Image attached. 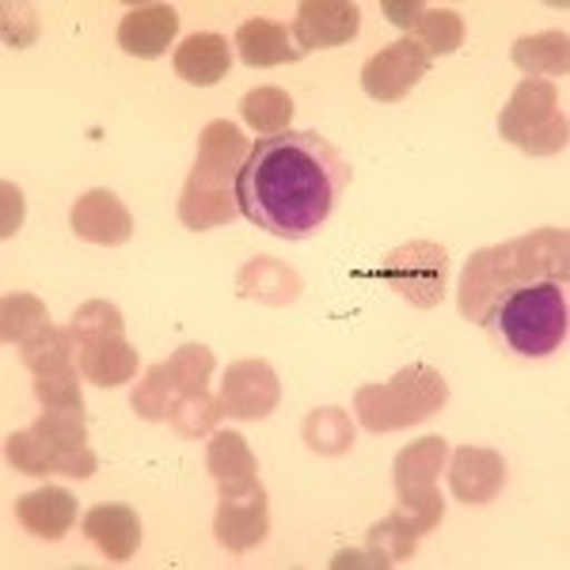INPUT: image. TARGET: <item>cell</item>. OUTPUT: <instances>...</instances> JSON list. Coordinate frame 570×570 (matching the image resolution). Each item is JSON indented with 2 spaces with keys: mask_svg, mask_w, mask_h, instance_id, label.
Returning <instances> with one entry per match:
<instances>
[{
  "mask_svg": "<svg viewBox=\"0 0 570 570\" xmlns=\"http://www.w3.org/2000/svg\"><path fill=\"white\" fill-rule=\"evenodd\" d=\"M351 164L316 130H285L252 145L236 179L240 214L278 240H305L327 225Z\"/></svg>",
  "mask_w": 570,
  "mask_h": 570,
  "instance_id": "1",
  "label": "cell"
},
{
  "mask_svg": "<svg viewBox=\"0 0 570 570\" xmlns=\"http://www.w3.org/2000/svg\"><path fill=\"white\" fill-rule=\"evenodd\" d=\"M567 228H537L510 244L483 247L464 266L461 278V312L475 324H483L510 289L532 282H567Z\"/></svg>",
  "mask_w": 570,
  "mask_h": 570,
  "instance_id": "2",
  "label": "cell"
},
{
  "mask_svg": "<svg viewBox=\"0 0 570 570\" xmlns=\"http://www.w3.org/2000/svg\"><path fill=\"white\" fill-rule=\"evenodd\" d=\"M252 153V141L236 130L233 122L217 118L202 130L198 141V160L187 176V187L179 195V220L195 233L206 228L233 225V217L240 214L236 202V179L244 171V160Z\"/></svg>",
  "mask_w": 570,
  "mask_h": 570,
  "instance_id": "3",
  "label": "cell"
},
{
  "mask_svg": "<svg viewBox=\"0 0 570 570\" xmlns=\"http://www.w3.org/2000/svg\"><path fill=\"white\" fill-rule=\"evenodd\" d=\"M483 327L505 343L518 357H544L567 343V293L563 282L518 285L487 312Z\"/></svg>",
  "mask_w": 570,
  "mask_h": 570,
  "instance_id": "4",
  "label": "cell"
},
{
  "mask_svg": "<svg viewBox=\"0 0 570 570\" xmlns=\"http://www.w3.org/2000/svg\"><path fill=\"white\" fill-rule=\"evenodd\" d=\"M8 464L23 475H72L88 480L96 475V453L88 449L85 411H42L31 430L8 438Z\"/></svg>",
  "mask_w": 570,
  "mask_h": 570,
  "instance_id": "5",
  "label": "cell"
},
{
  "mask_svg": "<svg viewBox=\"0 0 570 570\" xmlns=\"http://www.w3.org/2000/svg\"><path fill=\"white\" fill-rule=\"evenodd\" d=\"M449 400L445 376L430 365H407L384 384H365L354 395V411L370 434H395L434 419Z\"/></svg>",
  "mask_w": 570,
  "mask_h": 570,
  "instance_id": "6",
  "label": "cell"
},
{
  "mask_svg": "<svg viewBox=\"0 0 570 570\" xmlns=\"http://www.w3.org/2000/svg\"><path fill=\"white\" fill-rule=\"evenodd\" d=\"M499 134L529 156H556L567 149L570 130L559 110V91L544 77H529L513 88L510 104L499 115Z\"/></svg>",
  "mask_w": 570,
  "mask_h": 570,
  "instance_id": "7",
  "label": "cell"
},
{
  "mask_svg": "<svg viewBox=\"0 0 570 570\" xmlns=\"http://www.w3.org/2000/svg\"><path fill=\"white\" fill-rule=\"evenodd\" d=\"M217 362L209 354V346L187 343L179 346L168 362H156L149 373L141 376V384L134 389V415H141L145 422H164L171 415L179 395L209 389V376H214Z\"/></svg>",
  "mask_w": 570,
  "mask_h": 570,
  "instance_id": "8",
  "label": "cell"
},
{
  "mask_svg": "<svg viewBox=\"0 0 570 570\" xmlns=\"http://www.w3.org/2000/svg\"><path fill=\"white\" fill-rule=\"evenodd\" d=\"M373 274L384 285H392L400 297H407L415 308H434L445 297L449 252L430 240H411L384 255V263Z\"/></svg>",
  "mask_w": 570,
  "mask_h": 570,
  "instance_id": "9",
  "label": "cell"
},
{
  "mask_svg": "<svg viewBox=\"0 0 570 570\" xmlns=\"http://www.w3.org/2000/svg\"><path fill=\"white\" fill-rule=\"evenodd\" d=\"M278 400H282V384L263 357L233 362L225 370V376H220L217 403H220V415H228V419H244V422L266 419L278 407Z\"/></svg>",
  "mask_w": 570,
  "mask_h": 570,
  "instance_id": "10",
  "label": "cell"
},
{
  "mask_svg": "<svg viewBox=\"0 0 570 570\" xmlns=\"http://www.w3.org/2000/svg\"><path fill=\"white\" fill-rule=\"evenodd\" d=\"M430 72V53L415 39H400L376 50L362 69V88L376 104H400Z\"/></svg>",
  "mask_w": 570,
  "mask_h": 570,
  "instance_id": "11",
  "label": "cell"
},
{
  "mask_svg": "<svg viewBox=\"0 0 570 570\" xmlns=\"http://www.w3.org/2000/svg\"><path fill=\"white\" fill-rule=\"evenodd\" d=\"M362 27V8L354 0H305L293 16V42L301 53L308 50H335L346 46Z\"/></svg>",
  "mask_w": 570,
  "mask_h": 570,
  "instance_id": "12",
  "label": "cell"
},
{
  "mask_svg": "<svg viewBox=\"0 0 570 570\" xmlns=\"http://www.w3.org/2000/svg\"><path fill=\"white\" fill-rule=\"evenodd\" d=\"M214 529H217L220 544L228 551H236V556H244V551H252L255 544H263L266 529H271V510H266L263 483L255 480L252 487H244V491L220 494Z\"/></svg>",
  "mask_w": 570,
  "mask_h": 570,
  "instance_id": "13",
  "label": "cell"
},
{
  "mask_svg": "<svg viewBox=\"0 0 570 570\" xmlns=\"http://www.w3.org/2000/svg\"><path fill=\"white\" fill-rule=\"evenodd\" d=\"M69 225L80 240L104 244V247H118L134 236V217L118 202L115 190H88V195H80L72 202Z\"/></svg>",
  "mask_w": 570,
  "mask_h": 570,
  "instance_id": "14",
  "label": "cell"
},
{
  "mask_svg": "<svg viewBox=\"0 0 570 570\" xmlns=\"http://www.w3.org/2000/svg\"><path fill=\"white\" fill-rule=\"evenodd\" d=\"M449 487L464 505H483L505 487V461L494 449L464 445L449 461Z\"/></svg>",
  "mask_w": 570,
  "mask_h": 570,
  "instance_id": "15",
  "label": "cell"
},
{
  "mask_svg": "<svg viewBox=\"0 0 570 570\" xmlns=\"http://www.w3.org/2000/svg\"><path fill=\"white\" fill-rule=\"evenodd\" d=\"M179 35V12L171 4H134L118 23V46L134 58H160Z\"/></svg>",
  "mask_w": 570,
  "mask_h": 570,
  "instance_id": "16",
  "label": "cell"
},
{
  "mask_svg": "<svg viewBox=\"0 0 570 570\" xmlns=\"http://www.w3.org/2000/svg\"><path fill=\"white\" fill-rule=\"evenodd\" d=\"M85 532L110 563H126L141 548V518L122 502H99L85 513Z\"/></svg>",
  "mask_w": 570,
  "mask_h": 570,
  "instance_id": "17",
  "label": "cell"
},
{
  "mask_svg": "<svg viewBox=\"0 0 570 570\" xmlns=\"http://www.w3.org/2000/svg\"><path fill=\"white\" fill-rule=\"evenodd\" d=\"M16 518L20 525L39 540H61L77 521V499L66 487H39V491H27L16 502Z\"/></svg>",
  "mask_w": 570,
  "mask_h": 570,
  "instance_id": "18",
  "label": "cell"
},
{
  "mask_svg": "<svg viewBox=\"0 0 570 570\" xmlns=\"http://www.w3.org/2000/svg\"><path fill=\"white\" fill-rule=\"evenodd\" d=\"M171 66H176V72L187 85L209 88L217 80H225V72L233 69V46L217 31H195L187 42H179Z\"/></svg>",
  "mask_w": 570,
  "mask_h": 570,
  "instance_id": "19",
  "label": "cell"
},
{
  "mask_svg": "<svg viewBox=\"0 0 570 570\" xmlns=\"http://www.w3.org/2000/svg\"><path fill=\"white\" fill-rule=\"evenodd\" d=\"M236 53L247 69H271V66H289L301 58L293 35L285 31V23L278 20H247L236 31Z\"/></svg>",
  "mask_w": 570,
  "mask_h": 570,
  "instance_id": "20",
  "label": "cell"
},
{
  "mask_svg": "<svg viewBox=\"0 0 570 570\" xmlns=\"http://www.w3.org/2000/svg\"><path fill=\"white\" fill-rule=\"evenodd\" d=\"M77 370L99 389H122L126 381L137 376V351L126 343V335L85 343L77 346Z\"/></svg>",
  "mask_w": 570,
  "mask_h": 570,
  "instance_id": "21",
  "label": "cell"
},
{
  "mask_svg": "<svg viewBox=\"0 0 570 570\" xmlns=\"http://www.w3.org/2000/svg\"><path fill=\"white\" fill-rule=\"evenodd\" d=\"M206 468L217 480L220 494L244 491V487L255 483V456H252V449H247L244 434H236V430H217L214 441H209Z\"/></svg>",
  "mask_w": 570,
  "mask_h": 570,
  "instance_id": "22",
  "label": "cell"
},
{
  "mask_svg": "<svg viewBox=\"0 0 570 570\" xmlns=\"http://www.w3.org/2000/svg\"><path fill=\"white\" fill-rule=\"evenodd\" d=\"M449 461V441L445 438H419L395 456L392 480H395V494H411V491H426V487H438L441 468Z\"/></svg>",
  "mask_w": 570,
  "mask_h": 570,
  "instance_id": "23",
  "label": "cell"
},
{
  "mask_svg": "<svg viewBox=\"0 0 570 570\" xmlns=\"http://www.w3.org/2000/svg\"><path fill=\"white\" fill-rule=\"evenodd\" d=\"M513 66L525 72H544V77H567L570 69V39L567 31H544L518 39L510 50Z\"/></svg>",
  "mask_w": 570,
  "mask_h": 570,
  "instance_id": "24",
  "label": "cell"
},
{
  "mask_svg": "<svg viewBox=\"0 0 570 570\" xmlns=\"http://www.w3.org/2000/svg\"><path fill=\"white\" fill-rule=\"evenodd\" d=\"M240 293L244 297H259L266 305H289L301 293V278L289 266L259 259V263H247L240 271Z\"/></svg>",
  "mask_w": 570,
  "mask_h": 570,
  "instance_id": "25",
  "label": "cell"
},
{
  "mask_svg": "<svg viewBox=\"0 0 570 570\" xmlns=\"http://www.w3.org/2000/svg\"><path fill=\"white\" fill-rule=\"evenodd\" d=\"M305 445L324 456H343L354 449V422L343 407H316L305 419Z\"/></svg>",
  "mask_w": 570,
  "mask_h": 570,
  "instance_id": "26",
  "label": "cell"
},
{
  "mask_svg": "<svg viewBox=\"0 0 570 570\" xmlns=\"http://www.w3.org/2000/svg\"><path fill=\"white\" fill-rule=\"evenodd\" d=\"M72 351H77L72 331L50 324L35 338H27V343L20 346V357H23L27 370H31V376H42V373H53V370H66V365H72Z\"/></svg>",
  "mask_w": 570,
  "mask_h": 570,
  "instance_id": "27",
  "label": "cell"
},
{
  "mask_svg": "<svg viewBox=\"0 0 570 570\" xmlns=\"http://www.w3.org/2000/svg\"><path fill=\"white\" fill-rule=\"evenodd\" d=\"M411 31H415V42L430 53V58L456 53L464 42V20H461V12H453V8H426Z\"/></svg>",
  "mask_w": 570,
  "mask_h": 570,
  "instance_id": "28",
  "label": "cell"
},
{
  "mask_svg": "<svg viewBox=\"0 0 570 570\" xmlns=\"http://www.w3.org/2000/svg\"><path fill=\"white\" fill-rule=\"evenodd\" d=\"M50 327V316H46V305L31 293H8L4 305H0V335L4 343L23 346L27 338H35L39 331Z\"/></svg>",
  "mask_w": 570,
  "mask_h": 570,
  "instance_id": "29",
  "label": "cell"
},
{
  "mask_svg": "<svg viewBox=\"0 0 570 570\" xmlns=\"http://www.w3.org/2000/svg\"><path fill=\"white\" fill-rule=\"evenodd\" d=\"M240 115H244V122L252 126L255 134L274 137V134L289 130L293 99L285 96L282 88H255V91H247V96H244Z\"/></svg>",
  "mask_w": 570,
  "mask_h": 570,
  "instance_id": "30",
  "label": "cell"
},
{
  "mask_svg": "<svg viewBox=\"0 0 570 570\" xmlns=\"http://www.w3.org/2000/svg\"><path fill=\"white\" fill-rule=\"evenodd\" d=\"M392 518L400 521L403 529L411 532V537H426V532H434L441 525V518H445V499L438 494V487H426V491H411V494H400L395 499V510Z\"/></svg>",
  "mask_w": 570,
  "mask_h": 570,
  "instance_id": "31",
  "label": "cell"
},
{
  "mask_svg": "<svg viewBox=\"0 0 570 570\" xmlns=\"http://www.w3.org/2000/svg\"><path fill=\"white\" fill-rule=\"evenodd\" d=\"M217 419H220V403L209 395V389L179 395L176 407H171V415H168V422L176 426V434H183V438L214 434Z\"/></svg>",
  "mask_w": 570,
  "mask_h": 570,
  "instance_id": "32",
  "label": "cell"
},
{
  "mask_svg": "<svg viewBox=\"0 0 570 570\" xmlns=\"http://www.w3.org/2000/svg\"><path fill=\"white\" fill-rule=\"evenodd\" d=\"M69 331H72V338H77V346H85V343H99V338L126 335V320L110 301H85V305L77 308V316H72Z\"/></svg>",
  "mask_w": 570,
  "mask_h": 570,
  "instance_id": "33",
  "label": "cell"
},
{
  "mask_svg": "<svg viewBox=\"0 0 570 570\" xmlns=\"http://www.w3.org/2000/svg\"><path fill=\"white\" fill-rule=\"evenodd\" d=\"M80 370L66 365V370H53L35 376V395L46 411H85V392H80Z\"/></svg>",
  "mask_w": 570,
  "mask_h": 570,
  "instance_id": "34",
  "label": "cell"
},
{
  "mask_svg": "<svg viewBox=\"0 0 570 570\" xmlns=\"http://www.w3.org/2000/svg\"><path fill=\"white\" fill-rule=\"evenodd\" d=\"M365 548H370L384 567H395V563H403V559L415 556L419 537H411V532L389 513V518L376 521V525L370 529V540H365Z\"/></svg>",
  "mask_w": 570,
  "mask_h": 570,
  "instance_id": "35",
  "label": "cell"
},
{
  "mask_svg": "<svg viewBox=\"0 0 570 570\" xmlns=\"http://www.w3.org/2000/svg\"><path fill=\"white\" fill-rule=\"evenodd\" d=\"M39 31V16L27 4H4V42L8 46H31Z\"/></svg>",
  "mask_w": 570,
  "mask_h": 570,
  "instance_id": "36",
  "label": "cell"
},
{
  "mask_svg": "<svg viewBox=\"0 0 570 570\" xmlns=\"http://www.w3.org/2000/svg\"><path fill=\"white\" fill-rule=\"evenodd\" d=\"M381 12L389 16V23L395 27H415L419 16L426 12V4H422V0H384Z\"/></svg>",
  "mask_w": 570,
  "mask_h": 570,
  "instance_id": "37",
  "label": "cell"
},
{
  "mask_svg": "<svg viewBox=\"0 0 570 570\" xmlns=\"http://www.w3.org/2000/svg\"><path fill=\"white\" fill-rule=\"evenodd\" d=\"M0 195H4V228H0V233H4V236H12L16 228H20L23 202H20V190H16L12 183H4V187H0Z\"/></svg>",
  "mask_w": 570,
  "mask_h": 570,
  "instance_id": "38",
  "label": "cell"
}]
</instances>
